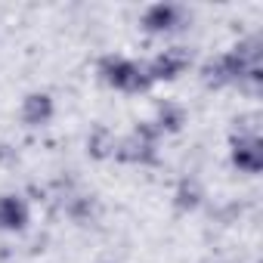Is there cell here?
Returning <instances> with one entry per match:
<instances>
[{
  "label": "cell",
  "mask_w": 263,
  "mask_h": 263,
  "mask_svg": "<svg viewBox=\"0 0 263 263\" xmlns=\"http://www.w3.org/2000/svg\"><path fill=\"white\" fill-rule=\"evenodd\" d=\"M177 19H180V10H177V7L158 4V7H152V10L146 13V28H152V31H167V28L177 25Z\"/></svg>",
  "instance_id": "5b68a950"
},
{
  "label": "cell",
  "mask_w": 263,
  "mask_h": 263,
  "mask_svg": "<svg viewBox=\"0 0 263 263\" xmlns=\"http://www.w3.org/2000/svg\"><path fill=\"white\" fill-rule=\"evenodd\" d=\"M186 65H189V56L183 50H167L152 62V78H177Z\"/></svg>",
  "instance_id": "7a4b0ae2"
},
{
  "label": "cell",
  "mask_w": 263,
  "mask_h": 263,
  "mask_svg": "<svg viewBox=\"0 0 263 263\" xmlns=\"http://www.w3.org/2000/svg\"><path fill=\"white\" fill-rule=\"evenodd\" d=\"M235 164L245 167L248 174H257L263 167V149L257 140H238L235 143Z\"/></svg>",
  "instance_id": "3957f363"
},
{
  "label": "cell",
  "mask_w": 263,
  "mask_h": 263,
  "mask_svg": "<svg viewBox=\"0 0 263 263\" xmlns=\"http://www.w3.org/2000/svg\"><path fill=\"white\" fill-rule=\"evenodd\" d=\"M50 111H53V105H50V99L47 96H28L25 99V121L28 124H44L47 118H50Z\"/></svg>",
  "instance_id": "8992f818"
},
{
  "label": "cell",
  "mask_w": 263,
  "mask_h": 263,
  "mask_svg": "<svg viewBox=\"0 0 263 263\" xmlns=\"http://www.w3.org/2000/svg\"><path fill=\"white\" fill-rule=\"evenodd\" d=\"M28 211L19 198H0V229H22Z\"/></svg>",
  "instance_id": "277c9868"
},
{
  "label": "cell",
  "mask_w": 263,
  "mask_h": 263,
  "mask_svg": "<svg viewBox=\"0 0 263 263\" xmlns=\"http://www.w3.org/2000/svg\"><path fill=\"white\" fill-rule=\"evenodd\" d=\"M105 81L108 84H115L118 90H143L146 84H149V78L140 71V65H134V62H127V59H108L105 62Z\"/></svg>",
  "instance_id": "6da1fadb"
}]
</instances>
